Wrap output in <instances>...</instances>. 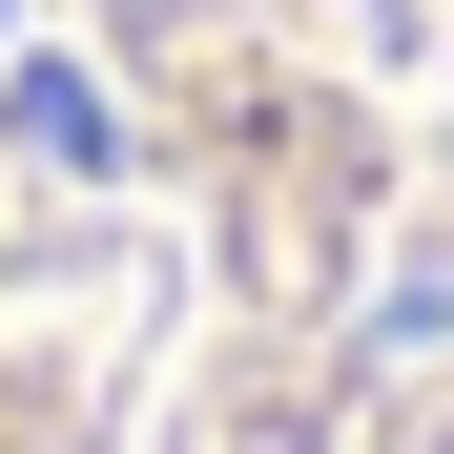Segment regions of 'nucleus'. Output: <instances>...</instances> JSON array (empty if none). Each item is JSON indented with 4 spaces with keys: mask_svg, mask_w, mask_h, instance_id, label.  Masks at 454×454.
Wrapping results in <instances>:
<instances>
[{
    "mask_svg": "<svg viewBox=\"0 0 454 454\" xmlns=\"http://www.w3.org/2000/svg\"><path fill=\"white\" fill-rule=\"evenodd\" d=\"M0 454H454V0H0Z\"/></svg>",
    "mask_w": 454,
    "mask_h": 454,
    "instance_id": "nucleus-1",
    "label": "nucleus"
}]
</instances>
